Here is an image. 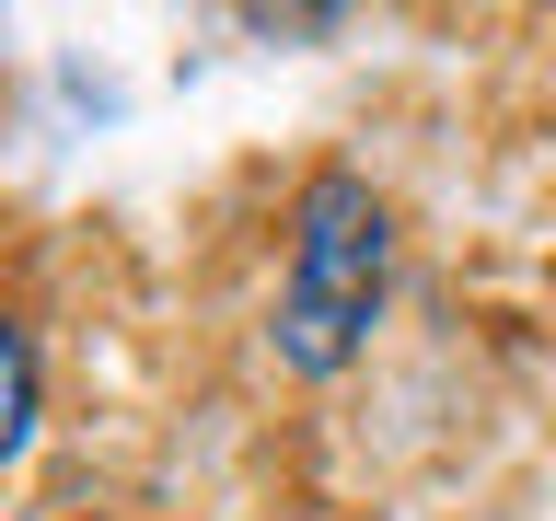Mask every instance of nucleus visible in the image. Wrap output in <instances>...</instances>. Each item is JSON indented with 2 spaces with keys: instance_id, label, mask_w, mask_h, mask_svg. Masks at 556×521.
<instances>
[{
  "instance_id": "nucleus-1",
  "label": "nucleus",
  "mask_w": 556,
  "mask_h": 521,
  "mask_svg": "<svg viewBox=\"0 0 556 521\" xmlns=\"http://www.w3.org/2000/svg\"><path fill=\"white\" fill-rule=\"evenodd\" d=\"M394 198L359 163H313L278 208V290H267V359L290 382H348L394 313Z\"/></svg>"
},
{
  "instance_id": "nucleus-2",
  "label": "nucleus",
  "mask_w": 556,
  "mask_h": 521,
  "mask_svg": "<svg viewBox=\"0 0 556 521\" xmlns=\"http://www.w3.org/2000/svg\"><path fill=\"white\" fill-rule=\"evenodd\" d=\"M35 429H47V347L24 313H0V475L35 452Z\"/></svg>"
},
{
  "instance_id": "nucleus-3",
  "label": "nucleus",
  "mask_w": 556,
  "mask_h": 521,
  "mask_svg": "<svg viewBox=\"0 0 556 521\" xmlns=\"http://www.w3.org/2000/svg\"><path fill=\"white\" fill-rule=\"evenodd\" d=\"M81 521H116V510H81Z\"/></svg>"
}]
</instances>
